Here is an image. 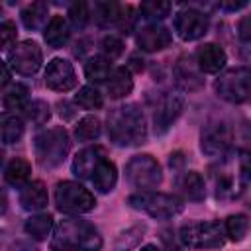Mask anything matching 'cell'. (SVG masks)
Wrapping results in <instances>:
<instances>
[{
    "mask_svg": "<svg viewBox=\"0 0 251 251\" xmlns=\"http://www.w3.org/2000/svg\"><path fill=\"white\" fill-rule=\"evenodd\" d=\"M212 180L218 198H239L251 184V153L241 149L235 151V155L227 153L224 159L218 161V167L212 171Z\"/></svg>",
    "mask_w": 251,
    "mask_h": 251,
    "instance_id": "1",
    "label": "cell"
},
{
    "mask_svg": "<svg viewBox=\"0 0 251 251\" xmlns=\"http://www.w3.org/2000/svg\"><path fill=\"white\" fill-rule=\"evenodd\" d=\"M108 137L118 147H135L147 139V124L143 112L135 104L114 108L106 120Z\"/></svg>",
    "mask_w": 251,
    "mask_h": 251,
    "instance_id": "2",
    "label": "cell"
},
{
    "mask_svg": "<svg viewBox=\"0 0 251 251\" xmlns=\"http://www.w3.org/2000/svg\"><path fill=\"white\" fill-rule=\"evenodd\" d=\"M53 251H100L102 235L100 231L86 220L67 218L61 220L51 237Z\"/></svg>",
    "mask_w": 251,
    "mask_h": 251,
    "instance_id": "3",
    "label": "cell"
},
{
    "mask_svg": "<svg viewBox=\"0 0 251 251\" xmlns=\"http://www.w3.org/2000/svg\"><path fill=\"white\" fill-rule=\"evenodd\" d=\"M69 149H71V139H69L67 129L61 126L43 129L41 133H37V137L33 141L35 159L43 169L59 167L65 161Z\"/></svg>",
    "mask_w": 251,
    "mask_h": 251,
    "instance_id": "4",
    "label": "cell"
},
{
    "mask_svg": "<svg viewBox=\"0 0 251 251\" xmlns=\"http://www.w3.org/2000/svg\"><path fill=\"white\" fill-rule=\"evenodd\" d=\"M180 241L192 249H218L226 241V229L220 222H190L178 231Z\"/></svg>",
    "mask_w": 251,
    "mask_h": 251,
    "instance_id": "5",
    "label": "cell"
},
{
    "mask_svg": "<svg viewBox=\"0 0 251 251\" xmlns=\"http://www.w3.org/2000/svg\"><path fill=\"white\" fill-rule=\"evenodd\" d=\"M216 94L231 104H241L251 98V69L249 67H233L224 71L216 78Z\"/></svg>",
    "mask_w": 251,
    "mask_h": 251,
    "instance_id": "6",
    "label": "cell"
},
{
    "mask_svg": "<svg viewBox=\"0 0 251 251\" xmlns=\"http://www.w3.org/2000/svg\"><path fill=\"white\" fill-rule=\"evenodd\" d=\"M127 204L157 220H169L182 212V200L165 192H137L127 198Z\"/></svg>",
    "mask_w": 251,
    "mask_h": 251,
    "instance_id": "7",
    "label": "cell"
},
{
    "mask_svg": "<svg viewBox=\"0 0 251 251\" xmlns=\"http://www.w3.org/2000/svg\"><path fill=\"white\" fill-rule=\"evenodd\" d=\"M126 178L139 192H153L163 178L161 165L151 155H135L126 165Z\"/></svg>",
    "mask_w": 251,
    "mask_h": 251,
    "instance_id": "8",
    "label": "cell"
},
{
    "mask_svg": "<svg viewBox=\"0 0 251 251\" xmlns=\"http://www.w3.org/2000/svg\"><path fill=\"white\" fill-rule=\"evenodd\" d=\"M55 204L65 214H84L94 210V194L78 182L63 180L55 188Z\"/></svg>",
    "mask_w": 251,
    "mask_h": 251,
    "instance_id": "9",
    "label": "cell"
},
{
    "mask_svg": "<svg viewBox=\"0 0 251 251\" xmlns=\"http://www.w3.org/2000/svg\"><path fill=\"white\" fill-rule=\"evenodd\" d=\"M229 145H231V131L227 124L210 122L204 126L202 135H200V149L204 155L220 161L229 153Z\"/></svg>",
    "mask_w": 251,
    "mask_h": 251,
    "instance_id": "10",
    "label": "cell"
},
{
    "mask_svg": "<svg viewBox=\"0 0 251 251\" xmlns=\"http://www.w3.org/2000/svg\"><path fill=\"white\" fill-rule=\"evenodd\" d=\"M41 61H43V55L35 41H20L8 55L10 67L24 76L35 75L41 67Z\"/></svg>",
    "mask_w": 251,
    "mask_h": 251,
    "instance_id": "11",
    "label": "cell"
},
{
    "mask_svg": "<svg viewBox=\"0 0 251 251\" xmlns=\"http://www.w3.org/2000/svg\"><path fill=\"white\" fill-rule=\"evenodd\" d=\"M210 20L196 8H184L175 16V31L184 41H196L208 31Z\"/></svg>",
    "mask_w": 251,
    "mask_h": 251,
    "instance_id": "12",
    "label": "cell"
},
{
    "mask_svg": "<svg viewBox=\"0 0 251 251\" xmlns=\"http://www.w3.org/2000/svg\"><path fill=\"white\" fill-rule=\"evenodd\" d=\"M182 98L178 94H163L155 106V114H153V127L155 133H165L180 116L182 112Z\"/></svg>",
    "mask_w": 251,
    "mask_h": 251,
    "instance_id": "13",
    "label": "cell"
},
{
    "mask_svg": "<svg viewBox=\"0 0 251 251\" xmlns=\"http://www.w3.org/2000/svg\"><path fill=\"white\" fill-rule=\"evenodd\" d=\"M45 84L55 92H69L76 84V75L67 59H53L45 69Z\"/></svg>",
    "mask_w": 251,
    "mask_h": 251,
    "instance_id": "14",
    "label": "cell"
},
{
    "mask_svg": "<svg viewBox=\"0 0 251 251\" xmlns=\"http://www.w3.org/2000/svg\"><path fill=\"white\" fill-rule=\"evenodd\" d=\"M173 75H175V82H176V86L182 88V90H186V92L198 90V88L204 84L202 71H200L196 59L190 57V55H182V57H178V61L175 63Z\"/></svg>",
    "mask_w": 251,
    "mask_h": 251,
    "instance_id": "15",
    "label": "cell"
},
{
    "mask_svg": "<svg viewBox=\"0 0 251 251\" xmlns=\"http://www.w3.org/2000/svg\"><path fill=\"white\" fill-rule=\"evenodd\" d=\"M171 41H173L171 31L161 24H147L137 31V45L141 51L147 53L163 51L171 45Z\"/></svg>",
    "mask_w": 251,
    "mask_h": 251,
    "instance_id": "16",
    "label": "cell"
},
{
    "mask_svg": "<svg viewBox=\"0 0 251 251\" xmlns=\"http://www.w3.org/2000/svg\"><path fill=\"white\" fill-rule=\"evenodd\" d=\"M106 159V151L98 145L94 147H86L82 151L76 153L75 161H73V173L78 178H92L94 171L98 169V165Z\"/></svg>",
    "mask_w": 251,
    "mask_h": 251,
    "instance_id": "17",
    "label": "cell"
},
{
    "mask_svg": "<svg viewBox=\"0 0 251 251\" xmlns=\"http://www.w3.org/2000/svg\"><path fill=\"white\" fill-rule=\"evenodd\" d=\"M194 59H196L200 71L202 73H210V75L220 73L226 67V61H227L226 51L216 43H204L202 47H198Z\"/></svg>",
    "mask_w": 251,
    "mask_h": 251,
    "instance_id": "18",
    "label": "cell"
},
{
    "mask_svg": "<svg viewBox=\"0 0 251 251\" xmlns=\"http://www.w3.org/2000/svg\"><path fill=\"white\" fill-rule=\"evenodd\" d=\"M20 204L27 212L43 210L47 206V188L43 186V182H39V180L27 182L20 190Z\"/></svg>",
    "mask_w": 251,
    "mask_h": 251,
    "instance_id": "19",
    "label": "cell"
},
{
    "mask_svg": "<svg viewBox=\"0 0 251 251\" xmlns=\"http://www.w3.org/2000/svg\"><path fill=\"white\" fill-rule=\"evenodd\" d=\"M69 35H71V27H69V22L63 16H53L49 20V24L45 25V31H43V37H45L47 45L53 47V49L63 47L69 41Z\"/></svg>",
    "mask_w": 251,
    "mask_h": 251,
    "instance_id": "20",
    "label": "cell"
},
{
    "mask_svg": "<svg viewBox=\"0 0 251 251\" xmlns=\"http://www.w3.org/2000/svg\"><path fill=\"white\" fill-rule=\"evenodd\" d=\"M124 16V6L118 2H96L94 4V20L102 27H120Z\"/></svg>",
    "mask_w": 251,
    "mask_h": 251,
    "instance_id": "21",
    "label": "cell"
},
{
    "mask_svg": "<svg viewBox=\"0 0 251 251\" xmlns=\"http://www.w3.org/2000/svg\"><path fill=\"white\" fill-rule=\"evenodd\" d=\"M108 94L110 98H124L133 90V78H131V71L127 67H120L114 69L112 76L106 82Z\"/></svg>",
    "mask_w": 251,
    "mask_h": 251,
    "instance_id": "22",
    "label": "cell"
},
{
    "mask_svg": "<svg viewBox=\"0 0 251 251\" xmlns=\"http://www.w3.org/2000/svg\"><path fill=\"white\" fill-rule=\"evenodd\" d=\"M90 180H92V184H94V188H96L98 192H102V194L112 192L114 186H116V182H118V171H116V165L106 157V159L98 165V169L94 171V175H92Z\"/></svg>",
    "mask_w": 251,
    "mask_h": 251,
    "instance_id": "23",
    "label": "cell"
},
{
    "mask_svg": "<svg viewBox=\"0 0 251 251\" xmlns=\"http://www.w3.org/2000/svg\"><path fill=\"white\" fill-rule=\"evenodd\" d=\"M29 175H31V167L22 157L12 159L4 169V180L14 188H24L29 182Z\"/></svg>",
    "mask_w": 251,
    "mask_h": 251,
    "instance_id": "24",
    "label": "cell"
},
{
    "mask_svg": "<svg viewBox=\"0 0 251 251\" xmlns=\"http://www.w3.org/2000/svg\"><path fill=\"white\" fill-rule=\"evenodd\" d=\"M114 69H112V61H108L106 57L98 55V57H92L86 61L84 65V75L90 82H108V78L112 76Z\"/></svg>",
    "mask_w": 251,
    "mask_h": 251,
    "instance_id": "25",
    "label": "cell"
},
{
    "mask_svg": "<svg viewBox=\"0 0 251 251\" xmlns=\"http://www.w3.org/2000/svg\"><path fill=\"white\" fill-rule=\"evenodd\" d=\"M180 190H182V194H184L188 200H192V202L204 200V196H206V186H204V180H202L200 173H196V171L184 173L182 178H180Z\"/></svg>",
    "mask_w": 251,
    "mask_h": 251,
    "instance_id": "26",
    "label": "cell"
},
{
    "mask_svg": "<svg viewBox=\"0 0 251 251\" xmlns=\"http://www.w3.org/2000/svg\"><path fill=\"white\" fill-rule=\"evenodd\" d=\"M2 104L6 110H25L29 104V90L27 86L16 82L12 86H8L2 94Z\"/></svg>",
    "mask_w": 251,
    "mask_h": 251,
    "instance_id": "27",
    "label": "cell"
},
{
    "mask_svg": "<svg viewBox=\"0 0 251 251\" xmlns=\"http://www.w3.org/2000/svg\"><path fill=\"white\" fill-rule=\"evenodd\" d=\"M24 229L33 239H45L53 229V218L49 214H35V216L25 220Z\"/></svg>",
    "mask_w": 251,
    "mask_h": 251,
    "instance_id": "28",
    "label": "cell"
},
{
    "mask_svg": "<svg viewBox=\"0 0 251 251\" xmlns=\"http://www.w3.org/2000/svg\"><path fill=\"white\" fill-rule=\"evenodd\" d=\"M47 20V4L45 2H31L22 10V22L27 29H39Z\"/></svg>",
    "mask_w": 251,
    "mask_h": 251,
    "instance_id": "29",
    "label": "cell"
},
{
    "mask_svg": "<svg viewBox=\"0 0 251 251\" xmlns=\"http://www.w3.org/2000/svg\"><path fill=\"white\" fill-rule=\"evenodd\" d=\"M0 126H2V141L6 145L16 143L24 135V120L16 114H4Z\"/></svg>",
    "mask_w": 251,
    "mask_h": 251,
    "instance_id": "30",
    "label": "cell"
},
{
    "mask_svg": "<svg viewBox=\"0 0 251 251\" xmlns=\"http://www.w3.org/2000/svg\"><path fill=\"white\" fill-rule=\"evenodd\" d=\"M224 229L231 241H241L249 231V218L245 214H233L226 220Z\"/></svg>",
    "mask_w": 251,
    "mask_h": 251,
    "instance_id": "31",
    "label": "cell"
},
{
    "mask_svg": "<svg viewBox=\"0 0 251 251\" xmlns=\"http://www.w3.org/2000/svg\"><path fill=\"white\" fill-rule=\"evenodd\" d=\"M143 233H145V226H143V224H141V226H131V227H127L126 231H122V233L118 235V239H116V243H114V251H129V249L137 247V243L141 241Z\"/></svg>",
    "mask_w": 251,
    "mask_h": 251,
    "instance_id": "32",
    "label": "cell"
},
{
    "mask_svg": "<svg viewBox=\"0 0 251 251\" xmlns=\"http://www.w3.org/2000/svg\"><path fill=\"white\" fill-rule=\"evenodd\" d=\"M100 129H102V127H100V120H98L96 116H84V118L76 124L75 135H76L78 141H94V139H98Z\"/></svg>",
    "mask_w": 251,
    "mask_h": 251,
    "instance_id": "33",
    "label": "cell"
},
{
    "mask_svg": "<svg viewBox=\"0 0 251 251\" xmlns=\"http://www.w3.org/2000/svg\"><path fill=\"white\" fill-rule=\"evenodd\" d=\"M75 104L82 110H98L102 108L104 100H102V94L94 86H82L75 96Z\"/></svg>",
    "mask_w": 251,
    "mask_h": 251,
    "instance_id": "34",
    "label": "cell"
},
{
    "mask_svg": "<svg viewBox=\"0 0 251 251\" xmlns=\"http://www.w3.org/2000/svg\"><path fill=\"white\" fill-rule=\"evenodd\" d=\"M24 112H25V118H27L33 126H43V124L49 120V116H51V110H49V106H47L43 100H33V102H29Z\"/></svg>",
    "mask_w": 251,
    "mask_h": 251,
    "instance_id": "35",
    "label": "cell"
},
{
    "mask_svg": "<svg viewBox=\"0 0 251 251\" xmlns=\"http://www.w3.org/2000/svg\"><path fill=\"white\" fill-rule=\"evenodd\" d=\"M171 4L169 2H157V0H149V2H143L141 4V14L147 18V20H163L171 14Z\"/></svg>",
    "mask_w": 251,
    "mask_h": 251,
    "instance_id": "36",
    "label": "cell"
},
{
    "mask_svg": "<svg viewBox=\"0 0 251 251\" xmlns=\"http://www.w3.org/2000/svg\"><path fill=\"white\" fill-rule=\"evenodd\" d=\"M69 20H71L73 27L84 29V25H86L88 20H90V8H88V4H86V2H76V4H73L71 10H69Z\"/></svg>",
    "mask_w": 251,
    "mask_h": 251,
    "instance_id": "37",
    "label": "cell"
},
{
    "mask_svg": "<svg viewBox=\"0 0 251 251\" xmlns=\"http://www.w3.org/2000/svg\"><path fill=\"white\" fill-rule=\"evenodd\" d=\"M100 51H102V57H106L108 61H114L124 53V41L116 35H108V37L102 39Z\"/></svg>",
    "mask_w": 251,
    "mask_h": 251,
    "instance_id": "38",
    "label": "cell"
},
{
    "mask_svg": "<svg viewBox=\"0 0 251 251\" xmlns=\"http://www.w3.org/2000/svg\"><path fill=\"white\" fill-rule=\"evenodd\" d=\"M16 25H14V22H10V20H4L2 24H0V43H2V49L4 51H8L12 45L16 47Z\"/></svg>",
    "mask_w": 251,
    "mask_h": 251,
    "instance_id": "39",
    "label": "cell"
},
{
    "mask_svg": "<svg viewBox=\"0 0 251 251\" xmlns=\"http://www.w3.org/2000/svg\"><path fill=\"white\" fill-rule=\"evenodd\" d=\"M237 35L243 43H251V16H245L237 24Z\"/></svg>",
    "mask_w": 251,
    "mask_h": 251,
    "instance_id": "40",
    "label": "cell"
},
{
    "mask_svg": "<svg viewBox=\"0 0 251 251\" xmlns=\"http://www.w3.org/2000/svg\"><path fill=\"white\" fill-rule=\"evenodd\" d=\"M222 10H229V12H235V10H241V8H245L247 6V2H222V4H218Z\"/></svg>",
    "mask_w": 251,
    "mask_h": 251,
    "instance_id": "41",
    "label": "cell"
},
{
    "mask_svg": "<svg viewBox=\"0 0 251 251\" xmlns=\"http://www.w3.org/2000/svg\"><path fill=\"white\" fill-rule=\"evenodd\" d=\"M12 251H37V249L31 243H27V241H16L12 245Z\"/></svg>",
    "mask_w": 251,
    "mask_h": 251,
    "instance_id": "42",
    "label": "cell"
},
{
    "mask_svg": "<svg viewBox=\"0 0 251 251\" xmlns=\"http://www.w3.org/2000/svg\"><path fill=\"white\" fill-rule=\"evenodd\" d=\"M10 82V73H8V67H6V63L2 65V80H0V84L2 86H6Z\"/></svg>",
    "mask_w": 251,
    "mask_h": 251,
    "instance_id": "43",
    "label": "cell"
},
{
    "mask_svg": "<svg viewBox=\"0 0 251 251\" xmlns=\"http://www.w3.org/2000/svg\"><path fill=\"white\" fill-rule=\"evenodd\" d=\"M141 251H161L157 245H145V247H141Z\"/></svg>",
    "mask_w": 251,
    "mask_h": 251,
    "instance_id": "44",
    "label": "cell"
}]
</instances>
